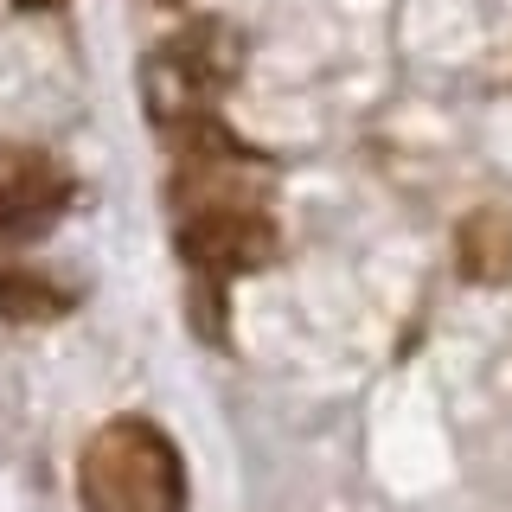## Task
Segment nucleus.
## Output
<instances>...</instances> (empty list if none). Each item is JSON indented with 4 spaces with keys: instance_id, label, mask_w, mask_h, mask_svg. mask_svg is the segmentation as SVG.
<instances>
[{
    "instance_id": "obj_7",
    "label": "nucleus",
    "mask_w": 512,
    "mask_h": 512,
    "mask_svg": "<svg viewBox=\"0 0 512 512\" xmlns=\"http://www.w3.org/2000/svg\"><path fill=\"white\" fill-rule=\"evenodd\" d=\"M20 7H52V0H20Z\"/></svg>"
},
{
    "instance_id": "obj_2",
    "label": "nucleus",
    "mask_w": 512,
    "mask_h": 512,
    "mask_svg": "<svg viewBox=\"0 0 512 512\" xmlns=\"http://www.w3.org/2000/svg\"><path fill=\"white\" fill-rule=\"evenodd\" d=\"M244 64V39L224 20H192L180 26L160 52H148L141 64V96H148V122H160L167 135L205 122L212 103L224 96V84Z\"/></svg>"
},
{
    "instance_id": "obj_1",
    "label": "nucleus",
    "mask_w": 512,
    "mask_h": 512,
    "mask_svg": "<svg viewBox=\"0 0 512 512\" xmlns=\"http://www.w3.org/2000/svg\"><path fill=\"white\" fill-rule=\"evenodd\" d=\"M84 512H186V461L148 416H116L77 455Z\"/></svg>"
},
{
    "instance_id": "obj_3",
    "label": "nucleus",
    "mask_w": 512,
    "mask_h": 512,
    "mask_svg": "<svg viewBox=\"0 0 512 512\" xmlns=\"http://www.w3.org/2000/svg\"><path fill=\"white\" fill-rule=\"evenodd\" d=\"M282 231L263 205H218V212H186L180 218V256L192 269V282H231L250 269L276 263Z\"/></svg>"
},
{
    "instance_id": "obj_5",
    "label": "nucleus",
    "mask_w": 512,
    "mask_h": 512,
    "mask_svg": "<svg viewBox=\"0 0 512 512\" xmlns=\"http://www.w3.org/2000/svg\"><path fill=\"white\" fill-rule=\"evenodd\" d=\"M455 269L474 288H500L512 276V218L500 205H480L455 224Z\"/></svg>"
},
{
    "instance_id": "obj_4",
    "label": "nucleus",
    "mask_w": 512,
    "mask_h": 512,
    "mask_svg": "<svg viewBox=\"0 0 512 512\" xmlns=\"http://www.w3.org/2000/svg\"><path fill=\"white\" fill-rule=\"evenodd\" d=\"M71 205V173L39 148H0V244H26Z\"/></svg>"
},
{
    "instance_id": "obj_6",
    "label": "nucleus",
    "mask_w": 512,
    "mask_h": 512,
    "mask_svg": "<svg viewBox=\"0 0 512 512\" xmlns=\"http://www.w3.org/2000/svg\"><path fill=\"white\" fill-rule=\"evenodd\" d=\"M77 295L58 288L52 276H32V269H0V320L13 327H45V320L71 314Z\"/></svg>"
}]
</instances>
